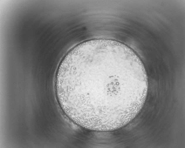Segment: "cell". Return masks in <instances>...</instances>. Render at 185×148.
<instances>
[{
	"instance_id": "6da1fadb",
	"label": "cell",
	"mask_w": 185,
	"mask_h": 148,
	"mask_svg": "<svg viewBox=\"0 0 185 148\" xmlns=\"http://www.w3.org/2000/svg\"><path fill=\"white\" fill-rule=\"evenodd\" d=\"M56 96L66 116L88 130L109 132L126 126L143 107L148 92L141 60L127 46L94 39L65 55L55 78Z\"/></svg>"
}]
</instances>
